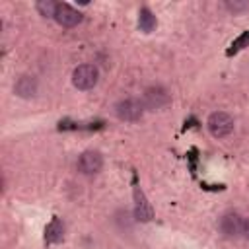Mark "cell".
<instances>
[{
    "label": "cell",
    "mask_w": 249,
    "mask_h": 249,
    "mask_svg": "<svg viewBox=\"0 0 249 249\" xmlns=\"http://www.w3.org/2000/svg\"><path fill=\"white\" fill-rule=\"evenodd\" d=\"M138 27L144 31V33H150L154 27H156V16L148 10V8H142L138 12Z\"/></svg>",
    "instance_id": "8fae6325"
},
{
    "label": "cell",
    "mask_w": 249,
    "mask_h": 249,
    "mask_svg": "<svg viewBox=\"0 0 249 249\" xmlns=\"http://www.w3.org/2000/svg\"><path fill=\"white\" fill-rule=\"evenodd\" d=\"M134 212H136V218L142 222H148L152 218V206L148 204L140 187H134Z\"/></svg>",
    "instance_id": "ba28073f"
},
{
    "label": "cell",
    "mask_w": 249,
    "mask_h": 249,
    "mask_svg": "<svg viewBox=\"0 0 249 249\" xmlns=\"http://www.w3.org/2000/svg\"><path fill=\"white\" fill-rule=\"evenodd\" d=\"M62 231H64V228H62V224H60V220L54 218V220L47 226V230H45V241H47V243H58V241L62 239Z\"/></svg>",
    "instance_id": "30bf717a"
},
{
    "label": "cell",
    "mask_w": 249,
    "mask_h": 249,
    "mask_svg": "<svg viewBox=\"0 0 249 249\" xmlns=\"http://www.w3.org/2000/svg\"><path fill=\"white\" fill-rule=\"evenodd\" d=\"M115 113L121 121H138L144 113V105L138 101V99H132V97H126V99H121L117 105H115Z\"/></svg>",
    "instance_id": "3957f363"
},
{
    "label": "cell",
    "mask_w": 249,
    "mask_h": 249,
    "mask_svg": "<svg viewBox=\"0 0 249 249\" xmlns=\"http://www.w3.org/2000/svg\"><path fill=\"white\" fill-rule=\"evenodd\" d=\"M206 126H208V130L214 138H224L233 130V119L224 111H214L208 117Z\"/></svg>",
    "instance_id": "7a4b0ae2"
},
{
    "label": "cell",
    "mask_w": 249,
    "mask_h": 249,
    "mask_svg": "<svg viewBox=\"0 0 249 249\" xmlns=\"http://www.w3.org/2000/svg\"><path fill=\"white\" fill-rule=\"evenodd\" d=\"M249 45V31H245L237 41H233L231 43V49L228 51V54H231V53H237L239 49H243V47H247Z\"/></svg>",
    "instance_id": "4fadbf2b"
},
{
    "label": "cell",
    "mask_w": 249,
    "mask_h": 249,
    "mask_svg": "<svg viewBox=\"0 0 249 249\" xmlns=\"http://www.w3.org/2000/svg\"><path fill=\"white\" fill-rule=\"evenodd\" d=\"M78 167H80L82 173L93 175V173H97V171L103 167V158H101V154L95 152V150H86V152L80 156V160H78Z\"/></svg>",
    "instance_id": "277c9868"
},
{
    "label": "cell",
    "mask_w": 249,
    "mask_h": 249,
    "mask_svg": "<svg viewBox=\"0 0 249 249\" xmlns=\"http://www.w3.org/2000/svg\"><path fill=\"white\" fill-rule=\"evenodd\" d=\"M54 19L62 25V27H74L82 21V14L78 10H74L70 4H58L56 12H54Z\"/></svg>",
    "instance_id": "5b68a950"
},
{
    "label": "cell",
    "mask_w": 249,
    "mask_h": 249,
    "mask_svg": "<svg viewBox=\"0 0 249 249\" xmlns=\"http://www.w3.org/2000/svg\"><path fill=\"white\" fill-rule=\"evenodd\" d=\"M99 72L93 64H80L72 72V84L78 89H91L97 84Z\"/></svg>",
    "instance_id": "6da1fadb"
},
{
    "label": "cell",
    "mask_w": 249,
    "mask_h": 249,
    "mask_svg": "<svg viewBox=\"0 0 249 249\" xmlns=\"http://www.w3.org/2000/svg\"><path fill=\"white\" fill-rule=\"evenodd\" d=\"M167 103H169V95H167V91L163 88L156 86V88H148L144 91V101H142L144 107H148V109H161Z\"/></svg>",
    "instance_id": "52a82bcc"
},
{
    "label": "cell",
    "mask_w": 249,
    "mask_h": 249,
    "mask_svg": "<svg viewBox=\"0 0 249 249\" xmlns=\"http://www.w3.org/2000/svg\"><path fill=\"white\" fill-rule=\"evenodd\" d=\"M220 230L226 237H235L243 231V220L237 212H226L220 218Z\"/></svg>",
    "instance_id": "8992f818"
},
{
    "label": "cell",
    "mask_w": 249,
    "mask_h": 249,
    "mask_svg": "<svg viewBox=\"0 0 249 249\" xmlns=\"http://www.w3.org/2000/svg\"><path fill=\"white\" fill-rule=\"evenodd\" d=\"M241 233H243V235H245V237L249 239V218H247V220L243 222V231H241Z\"/></svg>",
    "instance_id": "5bb4252c"
},
{
    "label": "cell",
    "mask_w": 249,
    "mask_h": 249,
    "mask_svg": "<svg viewBox=\"0 0 249 249\" xmlns=\"http://www.w3.org/2000/svg\"><path fill=\"white\" fill-rule=\"evenodd\" d=\"M56 2H53V0H41V2H37L35 4V8H37V12L41 14V16H45V18H54V12H56Z\"/></svg>",
    "instance_id": "7c38bea8"
},
{
    "label": "cell",
    "mask_w": 249,
    "mask_h": 249,
    "mask_svg": "<svg viewBox=\"0 0 249 249\" xmlns=\"http://www.w3.org/2000/svg\"><path fill=\"white\" fill-rule=\"evenodd\" d=\"M35 91H37V82H35V78H31V76H21V78L16 82V93L21 95V97H31V95H35Z\"/></svg>",
    "instance_id": "9c48e42d"
}]
</instances>
